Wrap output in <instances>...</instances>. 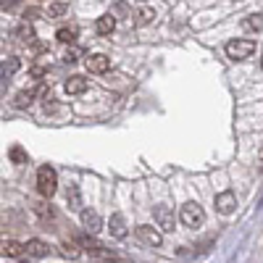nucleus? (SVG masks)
<instances>
[{"label":"nucleus","instance_id":"f257e3e1","mask_svg":"<svg viewBox=\"0 0 263 263\" xmlns=\"http://www.w3.org/2000/svg\"><path fill=\"white\" fill-rule=\"evenodd\" d=\"M55 187H58V174H55V168H53V166H42V168L37 171V190H40V195H42V197H50V195L55 192Z\"/></svg>","mask_w":263,"mask_h":263},{"label":"nucleus","instance_id":"f03ea898","mask_svg":"<svg viewBox=\"0 0 263 263\" xmlns=\"http://www.w3.org/2000/svg\"><path fill=\"white\" fill-rule=\"evenodd\" d=\"M255 53V42L253 40H232L227 45V55L232 61H245Z\"/></svg>","mask_w":263,"mask_h":263},{"label":"nucleus","instance_id":"7ed1b4c3","mask_svg":"<svg viewBox=\"0 0 263 263\" xmlns=\"http://www.w3.org/2000/svg\"><path fill=\"white\" fill-rule=\"evenodd\" d=\"M179 221L184 224V227H200L203 221H205V211L197 205V203H187V205H182V211H179Z\"/></svg>","mask_w":263,"mask_h":263},{"label":"nucleus","instance_id":"20e7f679","mask_svg":"<svg viewBox=\"0 0 263 263\" xmlns=\"http://www.w3.org/2000/svg\"><path fill=\"white\" fill-rule=\"evenodd\" d=\"M135 234H137V239H140V242H145V245H153V248H161V242H163V234H161L156 227H147V224L137 227V229H135Z\"/></svg>","mask_w":263,"mask_h":263},{"label":"nucleus","instance_id":"39448f33","mask_svg":"<svg viewBox=\"0 0 263 263\" xmlns=\"http://www.w3.org/2000/svg\"><path fill=\"white\" fill-rule=\"evenodd\" d=\"M153 216H156V221H158V227L163 232H174V221H177V218H174V211L168 205H156Z\"/></svg>","mask_w":263,"mask_h":263},{"label":"nucleus","instance_id":"423d86ee","mask_svg":"<svg viewBox=\"0 0 263 263\" xmlns=\"http://www.w3.org/2000/svg\"><path fill=\"white\" fill-rule=\"evenodd\" d=\"M108 69H111V58H108V55L98 53V55L87 58V71H90V74H105Z\"/></svg>","mask_w":263,"mask_h":263},{"label":"nucleus","instance_id":"0eeeda50","mask_svg":"<svg viewBox=\"0 0 263 263\" xmlns=\"http://www.w3.org/2000/svg\"><path fill=\"white\" fill-rule=\"evenodd\" d=\"M234 205H237L234 192H221V195H216V208H218V213L229 216V213L234 211Z\"/></svg>","mask_w":263,"mask_h":263},{"label":"nucleus","instance_id":"6e6552de","mask_svg":"<svg viewBox=\"0 0 263 263\" xmlns=\"http://www.w3.org/2000/svg\"><path fill=\"white\" fill-rule=\"evenodd\" d=\"M82 224H84V229H87V232H92V234H95V232L100 229V224H103V221H100V216H98L95 211L84 208V211H82Z\"/></svg>","mask_w":263,"mask_h":263},{"label":"nucleus","instance_id":"1a4fd4ad","mask_svg":"<svg viewBox=\"0 0 263 263\" xmlns=\"http://www.w3.org/2000/svg\"><path fill=\"white\" fill-rule=\"evenodd\" d=\"M24 253H29L32 258H45L48 255V245L42 242V239H29L24 245Z\"/></svg>","mask_w":263,"mask_h":263},{"label":"nucleus","instance_id":"9d476101","mask_svg":"<svg viewBox=\"0 0 263 263\" xmlns=\"http://www.w3.org/2000/svg\"><path fill=\"white\" fill-rule=\"evenodd\" d=\"M95 29H98L100 37H108V34L116 29V18H114L111 13H108V16H100V18H98V24H95Z\"/></svg>","mask_w":263,"mask_h":263},{"label":"nucleus","instance_id":"9b49d317","mask_svg":"<svg viewBox=\"0 0 263 263\" xmlns=\"http://www.w3.org/2000/svg\"><path fill=\"white\" fill-rule=\"evenodd\" d=\"M87 90V79L84 77H69L66 79V92L69 95H82Z\"/></svg>","mask_w":263,"mask_h":263},{"label":"nucleus","instance_id":"f8f14e48","mask_svg":"<svg viewBox=\"0 0 263 263\" xmlns=\"http://www.w3.org/2000/svg\"><path fill=\"white\" fill-rule=\"evenodd\" d=\"M0 253L8 255V258H18V255H24V245L16 242V239H6V242L0 245Z\"/></svg>","mask_w":263,"mask_h":263},{"label":"nucleus","instance_id":"ddd939ff","mask_svg":"<svg viewBox=\"0 0 263 263\" xmlns=\"http://www.w3.org/2000/svg\"><path fill=\"white\" fill-rule=\"evenodd\" d=\"M108 229H111L114 237L124 239V237H126V221H124V216H121V213H114V216H111V227H108Z\"/></svg>","mask_w":263,"mask_h":263},{"label":"nucleus","instance_id":"4468645a","mask_svg":"<svg viewBox=\"0 0 263 263\" xmlns=\"http://www.w3.org/2000/svg\"><path fill=\"white\" fill-rule=\"evenodd\" d=\"M34 95H37V90H21L18 95H16V108H29L32 105V100H34Z\"/></svg>","mask_w":263,"mask_h":263},{"label":"nucleus","instance_id":"2eb2a0df","mask_svg":"<svg viewBox=\"0 0 263 263\" xmlns=\"http://www.w3.org/2000/svg\"><path fill=\"white\" fill-rule=\"evenodd\" d=\"M61 255L77 260V258L82 255V250H79V245H77V242H63V245H61Z\"/></svg>","mask_w":263,"mask_h":263},{"label":"nucleus","instance_id":"dca6fc26","mask_svg":"<svg viewBox=\"0 0 263 263\" xmlns=\"http://www.w3.org/2000/svg\"><path fill=\"white\" fill-rule=\"evenodd\" d=\"M66 200H69V208L79 211V208H82V197H79V187H69V192H66Z\"/></svg>","mask_w":263,"mask_h":263},{"label":"nucleus","instance_id":"f3484780","mask_svg":"<svg viewBox=\"0 0 263 263\" xmlns=\"http://www.w3.org/2000/svg\"><path fill=\"white\" fill-rule=\"evenodd\" d=\"M0 69H3V74H6V77H11V74H16V71L21 69V61H18V58H6Z\"/></svg>","mask_w":263,"mask_h":263},{"label":"nucleus","instance_id":"a211bd4d","mask_svg":"<svg viewBox=\"0 0 263 263\" xmlns=\"http://www.w3.org/2000/svg\"><path fill=\"white\" fill-rule=\"evenodd\" d=\"M55 37H58V42H74L77 40V29L74 27H61Z\"/></svg>","mask_w":263,"mask_h":263},{"label":"nucleus","instance_id":"6ab92c4d","mask_svg":"<svg viewBox=\"0 0 263 263\" xmlns=\"http://www.w3.org/2000/svg\"><path fill=\"white\" fill-rule=\"evenodd\" d=\"M16 37L29 42V40H34V29H32V27L27 24V21H24V24H18V27H16Z\"/></svg>","mask_w":263,"mask_h":263},{"label":"nucleus","instance_id":"aec40b11","mask_svg":"<svg viewBox=\"0 0 263 263\" xmlns=\"http://www.w3.org/2000/svg\"><path fill=\"white\" fill-rule=\"evenodd\" d=\"M8 156H11V161H13V163H27V153L21 150L18 145H13V147H11Z\"/></svg>","mask_w":263,"mask_h":263},{"label":"nucleus","instance_id":"412c9836","mask_svg":"<svg viewBox=\"0 0 263 263\" xmlns=\"http://www.w3.org/2000/svg\"><path fill=\"white\" fill-rule=\"evenodd\" d=\"M245 27H248L250 32H260V27H263L260 13H258V16H248V18H245Z\"/></svg>","mask_w":263,"mask_h":263},{"label":"nucleus","instance_id":"4be33fe9","mask_svg":"<svg viewBox=\"0 0 263 263\" xmlns=\"http://www.w3.org/2000/svg\"><path fill=\"white\" fill-rule=\"evenodd\" d=\"M66 11H69V6H66V3H53V6L48 8V13H50V16H63Z\"/></svg>","mask_w":263,"mask_h":263},{"label":"nucleus","instance_id":"5701e85b","mask_svg":"<svg viewBox=\"0 0 263 263\" xmlns=\"http://www.w3.org/2000/svg\"><path fill=\"white\" fill-rule=\"evenodd\" d=\"M79 55H82V50H77V48L66 50V55H63V63H77V61H79Z\"/></svg>","mask_w":263,"mask_h":263},{"label":"nucleus","instance_id":"b1692460","mask_svg":"<svg viewBox=\"0 0 263 263\" xmlns=\"http://www.w3.org/2000/svg\"><path fill=\"white\" fill-rule=\"evenodd\" d=\"M153 16H156V13H153L150 8H142V11H140V21H142V24H147V21H153Z\"/></svg>","mask_w":263,"mask_h":263},{"label":"nucleus","instance_id":"393cba45","mask_svg":"<svg viewBox=\"0 0 263 263\" xmlns=\"http://www.w3.org/2000/svg\"><path fill=\"white\" fill-rule=\"evenodd\" d=\"M29 74H32L34 79H40V77H45V69H42V66H34V69H32Z\"/></svg>","mask_w":263,"mask_h":263},{"label":"nucleus","instance_id":"a878e982","mask_svg":"<svg viewBox=\"0 0 263 263\" xmlns=\"http://www.w3.org/2000/svg\"><path fill=\"white\" fill-rule=\"evenodd\" d=\"M18 0H0V8H13Z\"/></svg>","mask_w":263,"mask_h":263},{"label":"nucleus","instance_id":"bb28decb","mask_svg":"<svg viewBox=\"0 0 263 263\" xmlns=\"http://www.w3.org/2000/svg\"><path fill=\"white\" fill-rule=\"evenodd\" d=\"M24 16H27V18H37V16H40V11H34V8H32V11H27Z\"/></svg>","mask_w":263,"mask_h":263},{"label":"nucleus","instance_id":"cd10ccee","mask_svg":"<svg viewBox=\"0 0 263 263\" xmlns=\"http://www.w3.org/2000/svg\"><path fill=\"white\" fill-rule=\"evenodd\" d=\"M6 90H8V82H3V79H0V95H3Z\"/></svg>","mask_w":263,"mask_h":263}]
</instances>
